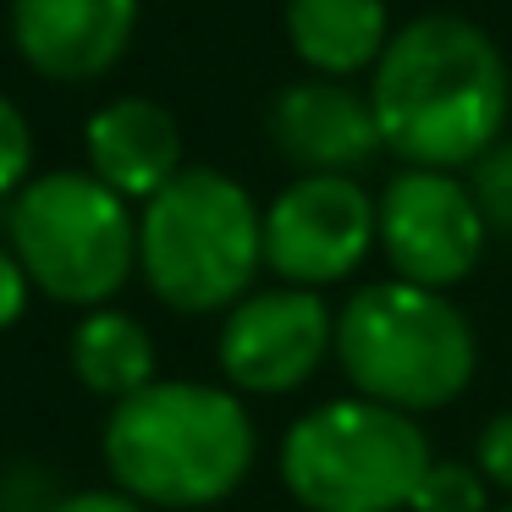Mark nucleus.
I'll use <instances>...</instances> for the list:
<instances>
[{
	"mask_svg": "<svg viewBox=\"0 0 512 512\" xmlns=\"http://www.w3.org/2000/svg\"><path fill=\"white\" fill-rule=\"evenodd\" d=\"M435 463L419 419L369 397H336L281 435V485L303 512H408Z\"/></svg>",
	"mask_w": 512,
	"mask_h": 512,
	"instance_id": "obj_5",
	"label": "nucleus"
},
{
	"mask_svg": "<svg viewBox=\"0 0 512 512\" xmlns=\"http://www.w3.org/2000/svg\"><path fill=\"white\" fill-rule=\"evenodd\" d=\"M50 512H149V507L133 496H122L116 485H100V490H72V496H61Z\"/></svg>",
	"mask_w": 512,
	"mask_h": 512,
	"instance_id": "obj_20",
	"label": "nucleus"
},
{
	"mask_svg": "<svg viewBox=\"0 0 512 512\" xmlns=\"http://www.w3.org/2000/svg\"><path fill=\"white\" fill-rule=\"evenodd\" d=\"M287 45L320 78L375 72L391 45L386 0H287Z\"/></svg>",
	"mask_w": 512,
	"mask_h": 512,
	"instance_id": "obj_13",
	"label": "nucleus"
},
{
	"mask_svg": "<svg viewBox=\"0 0 512 512\" xmlns=\"http://www.w3.org/2000/svg\"><path fill=\"white\" fill-rule=\"evenodd\" d=\"M28 292H34L28 270L17 265V254H12V248L0 243V336H6V331H12V325L28 314Z\"/></svg>",
	"mask_w": 512,
	"mask_h": 512,
	"instance_id": "obj_19",
	"label": "nucleus"
},
{
	"mask_svg": "<svg viewBox=\"0 0 512 512\" xmlns=\"http://www.w3.org/2000/svg\"><path fill=\"white\" fill-rule=\"evenodd\" d=\"M83 149H89V171L127 204H149L182 171L177 116L144 94H122V100L100 105L83 127Z\"/></svg>",
	"mask_w": 512,
	"mask_h": 512,
	"instance_id": "obj_12",
	"label": "nucleus"
},
{
	"mask_svg": "<svg viewBox=\"0 0 512 512\" xmlns=\"http://www.w3.org/2000/svg\"><path fill=\"white\" fill-rule=\"evenodd\" d=\"M270 144L298 177H358L380 155V127L369 111V94H353L336 78L287 83L270 100Z\"/></svg>",
	"mask_w": 512,
	"mask_h": 512,
	"instance_id": "obj_10",
	"label": "nucleus"
},
{
	"mask_svg": "<svg viewBox=\"0 0 512 512\" xmlns=\"http://www.w3.org/2000/svg\"><path fill=\"white\" fill-rule=\"evenodd\" d=\"M100 452L122 496L149 512H199L243 490L259 430L232 386L155 380L111 408Z\"/></svg>",
	"mask_w": 512,
	"mask_h": 512,
	"instance_id": "obj_2",
	"label": "nucleus"
},
{
	"mask_svg": "<svg viewBox=\"0 0 512 512\" xmlns=\"http://www.w3.org/2000/svg\"><path fill=\"white\" fill-rule=\"evenodd\" d=\"M380 243V204L358 177H292L265 210V270L281 287L325 292Z\"/></svg>",
	"mask_w": 512,
	"mask_h": 512,
	"instance_id": "obj_7",
	"label": "nucleus"
},
{
	"mask_svg": "<svg viewBox=\"0 0 512 512\" xmlns=\"http://www.w3.org/2000/svg\"><path fill=\"white\" fill-rule=\"evenodd\" d=\"M6 248L50 303L111 309L138 270V215L94 171H39L6 204Z\"/></svg>",
	"mask_w": 512,
	"mask_h": 512,
	"instance_id": "obj_6",
	"label": "nucleus"
},
{
	"mask_svg": "<svg viewBox=\"0 0 512 512\" xmlns=\"http://www.w3.org/2000/svg\"><path fill=\"white\" fill-rule=\"evenodd\" d=\"M28 182H34V127L17 100L0 94V199H17Z\"/></svg>",
	"mask_w": 512,
	"mask_h": 512,
	"instance_id": "obj_17",
	"label": "nucleus"
},
{
	"mask_svg": "<svg viewBox=\"0 0 512 512\" xmlns=\"http://www.w3.org/2000/svg\"><path fill=\"white\" fill-rule=\"evenodd\" d=\"M336 353V314L325 292L265 287L226 309L215 364L237 397H287L309 386Z\"/></svg>",
	"mask_w": 512,
	"mask_h": 512,
	"instance_id": "obj_9",
	"label": "nucleus"
},
{
	"mask_svg": "<svg viewBox=\"0 0 512 512\" xmlns=\"http://www.w3.org/2000/svg\"><path fill=\"white\" fill-rule=\"evenodd\" d=\"M265 265V210L237 177L182 166L138 210V276L171 314H226Z\"/></svg>",
	"mask_w": 512,
	"mask_h": 512,
	"instance_id": "obj_3",
	"label": "nucleus"
},
{
	"mask_svg": "<svg viewBox=\"0 0 512 512\" xmlns=\"http://www.w3.org/2000/svg\"><path fill=\"white\" fill-rule=\"evenodd\" d=\"M380 254L408 287L452 292L485 254V215L457 171H397L380 193Z\"/></svg>",
	"mask_w": 512,
	"mask_h": 512,
	"instance_id": "obj_8",
	"label": "nucleus"
},
{
	"mask_svg": "<svg viewBox=\"0 0 512 512\" xmlns=\"http://www.w3.org/2000/svg\"><path fill=\"white\" fill-rule=\"evenodd\" d=\"M138 0H12V45L39 78L94 83L127 56Z\"/></svg>",
	"mask_w": 512,
	"mask_h": 512,
	"instance_id": "obj_11",
	"label": "nucleus"
},
{
	"mask_svg": "<svg viewBox=\"0 0 512 512\" xmlns=\"http://www.w3.org/2000/svg\"><path fill=\"white\" fill-rule=\"evenodd\" d=\"M369 111L380 144L419 171L474 166L501 144L512 111V72L479 23L452 12L397 28L369 72Z\"/></svg>",
	"mask_w": 512,
	"mask_h": 512,
	"instance_id": "obj_1",
	"label": "nucleus"
},
{
	"mask_svg": "<svg viewBox=\"0 0 512 512\" xmlns=\"http://www.w3.org/2000/svg\"><path fill=\"white\" fill-rule=\"evenodd\" d=\"M474 468L490 490L512 496V408L496 413V419H485V430H479V441H474Z\"/></svg>",
	"mask_w": 512,
	"mask_h": 512,
	"instance_id": "obj_18",
	"label": "nucleus"
},
{
	"mask_svg": "<svg viewBox=\"0 0 512 512\" xmlns=\"http://www.w3.org/2000/svg\"><path fill=\"white\" fill-rule=\"evenodd\" d=\"M468 193H474V204H479L490 232L512 237V138H501L496 149H485V155L468 166Z\"/></svg>",
	"mask_w": 512,
	"mask_h": 512,
	"instance_id": "obj_16",
	"label": "nucleus"
},
{
	"mask_svg": "<svg viewBox=\"0 0 512 512\" xmlns=\"http://www.w3.org/2000/svg\"><path fill=\"white\" fill-rule=\"evenodd\" d=\"M67 364L78 375L83 391L116 402L138 397L144 386H155V336L138 314L122 309H89L78 325H72V342H67Z\"/></svg>",
	"mask_w": 512,
	"mask_h": 512,
	"instance_id": "obj_14",
	"label": "nucleus"
},
{
	"mask_svg": "<svg viewBox=\"0 0 512 512\" xmlns=\"http://www.w3.org/2000/svg\"><path fill=\"white\" fill-rule=\"evenodd\" d=\"M501 512H512V507H501Z\"/></svg>",
	"mask_w": 512,
	"mask_h": 512,
	"instance_id": "obj_21",
	"label": "nucleus"
},
{
	"mask_svg": "<svg viewBox=\"0 0 512 512\" xmlns=\"http://www.w3.org/2000/svg\"><path fill=\"white\" fill-rule=\"evenodd\" d=\"M408 512H490V485L479 479L474 463L435 457V463L424 468L419 490H413Z\"/></svg>",
	"mask_w": 512,
	"mask_h": 512,
	"instance_id": "obj_15",
	"label": "nucleus"
},
{
	"mask_svg": "<svg viewBox=\"0 0 512 512\" xmlns=\"http://www.w3.org/2000/svg\"><path fill=\"white\" fill-rule=\"evenodd\" d=\"M336 364L358 397L408 419L441 413L474 386L479 342L446 292L408 281H369L336 314Z\"/></svg>",
	"mask_w": 512,
	"mask_h": 512,
	"instance_id": "obj_4",
	"label": "nucleus"
}]
</instances>
